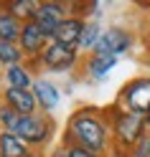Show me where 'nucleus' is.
Segmentation results:
<instances>
[{
    "mask_svg": "<svg viewBox=\"0 0 150 157\" xmlns=\"http://www.w3.org/2000/svg\"><path fill=\"white\" fill-rule=\"evenodd\" d=\"M18 122H21V114L13 112L5 101H0V129L3 132H15Z\"/></svg>",
    "mask_w": 150,
    "mask_h": 157,
    "instance_id": "19",
    "label": "nucleus"
},
{
    "mask_svg": "<svg viewBox=\"0 0 150 157\" xmlns=\"http://www.w3.org/2000/svg\"><path fill=\"white\" fill-rule=\"evenodd\" d=\"M18 63H26V53L18 43H5L0 41V66L3 68H10Z\"/></svg>",
    "mask_w": 150,
    "mask_h": 157,
    "instance_id": "18",
    "label": "nucleus"
},
{
    "mask_svg": "<svg viewBox=\"0 0 150 157\" xmlns=\"http://www.w3.org/2000/svg\"><path fill=\"white\" fill-rule=\"evenodd\" d=\"M46 157H69V152H66V147H64V144H56Z\"/></svg>",
    "mask_w": 150,
    "mask_h": 157,
    "instance_id": "22",
    "label": "nucleus"
},
{
    "mask_svg": "<svg viewBox=\"0 0 150 157\" xmlns=\"http://www.w3.org/2000/svg\"><path fill=\"white\" fill-rule=\"evenodd\" d=\"M115 66H117V56L99 53V51L84 53V58H82V68H84V74H87V76H92V78H104Z\"/></svg>",
    "mask_w": 150,
    "mask_h": 157,
    "instance_id": "10",
    "label": "nucleus"
},
{
    "mask_svg": "<svg viewBox=\"0 0 150 157\" xmlns=\"http://www.w3.org/2000/svg\"><path fill=\"white\" fill-rule=\"evenodd\" d=\"M38 71H51V74H64V71H71L74 66L82 63V51L79 46H66V43H59L51 41L48 48L43 51V56L33 61Z\"/></svg>",
    "mask_w": 150,
    "mask_h": 157,
    "instance_id": "5",
    "label": "nucleus"
},
{
    "mask_svg": "<svg viewBox=\"0 0 150 157\" xmlns=\"http://www.w3.org/2000/svg\"><path fill=\"white\" fill-rule=\"evenodd\" d=\"M48 43H51V38H48L33 21L23 23V33H21V41H18V46L23 48L26 61H38V58L43 56V51L48 48Z\"/></svg>",
    "mask_w": 150,
    "mask_h": 157,
    "instance_id": "8",
    "label": "nucleus"
},
{
    "mask_svg": "<svg viewBox=\"0 0 150 157\" xmlns=\"http://www.w3.org/2000/svg\"><path fill=\"white\" fill-rule=\"evenodd\" d=\"M69 15H71V10H69V3H61V0H41V8L36 10L33 23H36V25L54 41L59 25H61Z\"/></svg>",
    "mask_w": 150,
    "mask_h": 157,
    "instance_id": "6",
    "label": "nucleus"
},
{
    "mask_svg": "<svg viewBox=\"0 0 150 157\" xmlns=\"http://www.w3.org/2000/svg\"><path fill=\"white\" fill-rule=\"evenodd\" d=\"M61 144H79L97 155L109 157L112 142H109V124L102 114V106L82 104L69 114L66 127L61 132Z\"/></svg>",
    "mask_w": 150,
    "mask_h": 157,
    "instance_id": "1",
    "label": "nucleus"
},
{
    "mask_svg": "<svg viewBox=\"0 0 150 157\" xmlns=\"http://www.w3.org/2000/svg\"><path fill=\"white\" fill-rule=\"evenodd\" d=\"M84 25H87L84 18H79V15H69L66 21L59 25V31H56V36H54V41L66 43V46H79V38H82Z\"/></svg>",
    "mask_w": 150,
    "mask_h": 157,
    "instance_id": "14",
    "label": "nucleus"
},
{
    "mask_svg": "<svg viewBox=\"0 0 150 157\" xmlns=\"http://www.w3.org/2000/svg\"><path fill=\"white\" fill-rule=\"evenodd\" d=\"M0 101H5L13 112H18L21 117H28V114H38V101L33 91H23V89H0Z\"/></svg>",
    "mask_w": 150,
    "mask_h": 157,
    "instance_id": "9",
    "label": "nucleus"
},
{
    "mask_svg": "<svg viewBox=\"0 0 150 157\" xmlns=\"http://www.w3.org/2000/svg\"><path fill=\"white\" fill-rule=\"evenodd\" d=\"M145 124H148V132H150V114H148V119H145Z\"/></svg>",
    "mask_w": 150,
    "mask_h": 157,
    "instance_id": "23",
    "label": "nucleus"
},
{
    "mask_svg": "<svg viewBox=\"0 0 150 157\" xmlns=\"http://www.w3.org/2000/svg\"><path fill=\"white\" fill-rule=\"evenodd\" d=\"M0 81H3V71H0Z\"/></svg>",
    "mask_w": 150,
    "mask_h": 157,
    "instance_id": "27",
    "label": "nucleus"
},
{
    "mask_svg": "<svg viewBox=\"0 0 150 157\" xmlns=\"http://www.w3.org/2000/svg\"><path fill=\"white\" fill-rule=\"evenodd\" d=\"M3 5H5V10L10 15L18 18V21L28 23V21H33L36 10L41 8V0H3Z\"/></svg>",
    "mask_w": 150,
    "mask_h": 157,
    "instance_id": "15",
    "label": "nucleus"
},
{
    "mask_svg": "<svg viewBox=\"0 0 150 157\" xmlns=\"http://www.w3.org/2000/svg\"><path fill=\"white\" fill-rule=\"evenodd\" d=\"M69 157H104V155H97L92 150H87V147H79V144H64Z\"/></svg>",
    "mask_w": 150,
    "mask_h": 157,
    "instance_id": "21",
    "label": "nucleus"
},
{
    "mask_svg": "<svg viewBox=\"0 0 150 157\" xmlns=\"http://www.w3.org/2000/svg\"><path fill=\"white\" fill-rule=\"evenodd\" d=\"M102 114L109 124V142H112V152L109 157H127L130 150L148 134V124L143 117H135V114H127L122 112L120 106L112 101L102 106Z\"/></svg>",
    "mask_w": 150,
    "mask_h": 157,
    "instance_id": "2",
    "label": "nucleus"
},
{
    "mask_svg": "<svg viewBox=\"0 0 150 157\" xmlns=\"http://www.w3.org/2000/svg\"><path fill=\"white\" fill-rule=\"evenodd\" d=\"M132 46H135V33L130 31V28H125V25H109L107 31L102 33V38H99V43H97L94 51L109 53V56H122Z\"/></svg>",
    "mask_w": 150,
    "mask_h": 157,
    "instance_id": "7",
    "label": "nucleus"
},
{
    "mask_svg": "<svg viewBox=\"0 0 150 157\" xmlns=\"http://www.w3.org/2000/svg\"><path fill=\"white\" fill-rule=\"evenodd\" d=\"M127 157H150V132L143 137V140H140L132 150H130V155Z\"/></svg>",
    "mask_w": 150,
    "mask_h": 157,
    "instance_id": "20",
    "label": "nucleus"
},
{
    "mask_svg": "<svg viewBox=\"0 0 150 157\" xmlns=\"http://www.w3.org/2000/svg\"><path fill=\"white\" fill-rule=\"evenodd\" d=\"M36 71L31 63H18V66H10L5 68V84L10 86V89H23V91H31L33 84H36Z\"/></svg>",
    "mask_w": 150,
    "mask_h": 157,
    "instance_id": "12",
    "label": "nucleus"
},
{
    "mask_svg": "<svg viewBox=\"0 0 150 157\" xmlns=\"http://www.w3.org/2000/svg\"><path fill=\"white\" fill-rule=\"evenodd\" d=\"M31 91H33L36 101H38V112L51 114L56 106H59V89H56L51 81H48V78H41V76H38Z\"/></svg>",
    "mask_w": 150,
    "mask_h": 157,
    "instance_id": "11",
    "label": "nucleus"
},
{
    "mask_svg": "<svg viewBox=\"0 0 150 157\" xmlns=\"http://www.w3.org/2000/svg\"><path fill=\"white\" fill-rule=\"evenodd\" d=\"M21 33H23V21H18L15 15H10L5 10L3 15H0V41L18 43L21 41Z\"/></svg>",
    "mask_w": 150,
    "mask_h": 157,
    "instance_id": "16",
    "label": "nucleus"
},
{
    "mask_svg": "<svg viewBox=\"0 0 150 157\" xmlns=\"http://www.w3.org/2000/svg\"><path fill=\"white\" fill-rule=\"evenodd\" d=\"M148 31H150V15H148Z\"/></svg>",
    "mask_w": 150,
    "mask_h": 157,
    "instance_id": "25",
    "label": "nucleus"
},
{
    "mask_svg": "<svg viewBox=\"0 0 150 157\" xmlns=\"http://www.w3.org/2000/svg\"><path fill=\"white\" fill-rule=\"evenodd\" d=\"M145 48H150V46H145ZM148 58H150V51H148Z\"/></svg>",
    "mask_w": 150,
    "mask_h": 157,
    "instance_id": "26",
    "label": "nucleus"
},
{
    "mask_svg": "<svg viewBox=\"0 0 150 157\" xmlns=\"http://www.w3.org/2000/svg\"><path fill=\"white\" fill-rule=\"evenodd\" d=\"M3 13H5V5H3V3H0V15H3Z\"/></svg>",
    "mask_w": 150,
    "mask_h": 157,
    "instance_id": "24",
    "label": "nucleus"
},
{
    "mask_svg": "<svg viewBox=\"0 0 150 157\" xmlns=\"http://www.w3.org/2000/svg\"><path fill=\"white\" fill-rule=\"evenodd\" d=\"M115 104L127 114L148 119V114H150V76L143 74V76H132L130 81H125L122 89L115 96Z\"/></svg>",
    "mask_w": 150,
    "mask_h": 157,
    "instance_id": "3",
    "label": "nucleus"
},
{
    "mask_svg": "<svg viewBox=\"0 0 150 157\" xmlns=\"http://www.w3.org/2000/svg\"><path fill=\"white\" fill-rule=\"evenodd\" d=\"M13 134H18L23 142L31 144L33 150L43 152L56 137V122H54L51 114H43V112L28 114V117H21V122H18Z\"/></svg>",
    "mask_w": 150,
    "mask_h": 157,
    "instance_id": "4",
    "label": "nucleus"
},
{
    "mask_svg": "<svg viewBox=\"0 0 150 157\" xmlns=\"http://www.w3.org/2000/svg\"><path fill=\"white\" fill-rule=\"evenodd\" d=\"M36 150L13 132L0 129V157H31Z\"/></svg>",
    "mask_w": 150,
    "mask_h": 157,
    "instance_id": "13",
    "label": "nucleus"
},
{
    "mask_svg": "<svg viewBox=\"0 0 150 157\" xmlns=\"http://www.w3.org/2000/svg\"><path fill=\"white\" fill-rule=\"evenodd\" d=\"M102 25H99L97 21H87L84 25V31H82V38H79V51H84V53H92L97 43H99V38H102Z\"/></svg>",
    "mask_w": 150,
    "mask_h": 157,
    "instance_id": "17",
    "label": "nucleus"
}]
</instances>
